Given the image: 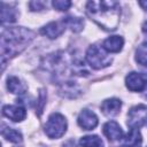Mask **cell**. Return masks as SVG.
Masks as SVG:
<instances>
[{
    "mask_svg": "<svg viewBox=\"0 0 147 147\" xmlns=\"http://www.w3.org/2000/svg\"><path fill=\"white\" fill-rule=\"evenodd\" d=\"M36 33L30 29L23 26L7 28L1 33V65L2 70L5 69L6 62L9 59L18 55L26 46L33 40Z\"/></svg>",
    "mask_w": 147,
    "mask_h": 147,
    "instance_id": "6da1fadb",
    "label": "cell"
},
{
    "mask_svg": "<svg viewBox=\"0 0 147 147\" xmlns=\"http://www.w3.org/2000/svg\"><path fill=\"white\" fill-rule=\"evenodd\" d=\"M86 14L103 30L114 31L119 23L121 7L117 1L113 0L88 1L86 3Z\"/></svg>",
    "mask_w": 147,
    "mask_h": 147,
    "instance_id": "7a4b0ae2",
    "label": "cell"
},
{
    "mask_svg": "<svg viewBox=\"0 0 147 147\" xmlns=\"http://www.w3.org/2000/svg\"><path fill=\"white\" fill-rule=\"evenodd\" d=\"M86 61L93 69L98 70L108 67L111 63L113 57L103 48V46L91 45L86 51Z\"/></svg>",
    "mask_w": 147,
    "mask_h": 147,
    "instance_id": "3957f363",
    "label": "cell"
},
{
    "mask_svg": "<svg viewBox=\"0 0 147 147\" xmlns=\"http://www.w3.org/2000/svg\"><path fill=\"white\" fill-rule=\"evenodd\" d=\"M67 119L63 115L59 113H53L49 115L46 124H45V133L51 139L61 138L67 131Z\"/></svg>",
    "mask_w": 147,
    "mask_h": 147,
    "instance_id": "277c9868",
    "label": "cell"
},
{
    "mask_svg": "<svg viewBox=\"0 0 147 147\" xmlns=\"http://www.w3.org/2000/svg\"><path fill=\"white\" fill-rule=\"evenodd\" d=\"M127 126L130 129H139L147 123V107L145 105H137L127 113Z\"/></svg>",
    "mask_w": 147,
    "mask_h": 147,
    "instance_id": "5b68a950",
    "label": "cell"
},
{
    "mask_svg": "<svg viewBox=\"0 0 147 147\" xmlns=\"http://www.w3.org/2000/svg\"><path fill=\"white\" fill-rule=\"evenodd\" d=\"M125 85L132 92H142L147 85V79L142 74L130 72L125 78Z\"/></svg>",
    "mask_w": 147,
    "mask_h": 147,
    "instance_id": "8992f818",
    "label": "cell"
},
{
    "mask_svg": "<svg viewBox=\"0 0 147 147\" xmlns=\"http://www.w3.org/2000/svg\"><path fill=\"white\" fill-rule=\"evenodd\" d=\"M77 122H78V125L82 129L93 130L98 125V116L88 109H83L78 115Z\"/></svg>",
    "mask_w": 147,
    "mask_h": 147,
    "instance_id": "52a82bcc",
    "label": "cell"
},
{
    "mask_svg": "<svg viewBox=\"0 0 147 147\" xmlns=\"http://www.w3.org/2000/svg\"><path fill=\"white\" fill-rule=\"evenodd\" d=\"M65 30V24L63 21L60 22H49L45 26L41 28V33L49 39H55L60 37Z\"/></svg>",
    "mask_w": 147,
    "mask_h": 147,
    "instance_id": "ba28073f",
    "label": "cell"
},
{
    "mask_svg": "<svg viewBox=\"0 0 147 147\" xmlns=\"http://www.w3.org/2000/svg\"><path fill=\"white\" fill-rule=\"evenodd\" d=\"M2 115L11 119L13 122H22L26 117V111L21 106L7 105V106H3L2 108Z\"/></svg>",
    "mask_w": 147,
    "mask_h": 147,
    "instance_id": "9c48e42d",
    "label": "cell"
},
{
    "mask_svg": "<svg viewBox=\"0 0 147 147\" xmlns=\"http://www.w3.org/2000/svg\"><path fill=\"white\" fill-rule=\"evenodd\" d=\"M103 133L110 141L123 139V130L115 121H109L103 125Z\"/></svg>",
    "mask_w": 147,
    "mask_h": 147,
    "instance_id": "30bf717a",
    "label": "cell"
},
{
    "mask_svg": "<svg viewBox=\"0 0 147 147\" xmlns=\"http://www.w3.org/2000/svg\"><path fill=\"white\" fill-rule=\"evenodd\" d=\"M122 107V102L121 100L116 99V98H111V99H107L101 103V111L108 116V117H113L116 116Z\"/></svg>",
    "mask_w": 147,
    "mask_h": 147,
    "instance_id": "8fae6325",
    "label": "cell"
},
{
    "mask_svg": "<svg viewBox=\"0 0 147 147\" xmlns=\"http://www.w3.org/2000/svg\"><path fill=\"white\" fill-rule=\"evenodd\" d=\"M142 142L141 134L138 129H130L127 134L122 139L121 147H140Z\"/></svg>",
    "mask_w": 147,
    "mask_h": 147,
    "instance_id": "7c38bea8",
    "label": "cell"
},
{
    "mask_svg": "<svg viewBox=\"0 0 147 147\" xmlns=\"http://www.w3.org/2000/svg\"><path fill=\"white\" fill-rule=\"evenodd\" d=\"M124 45V39L121 36H111L109 38H107L102 46L103 48L108 52V53H118Z\"/></svg>",
    "mask_w": 147,
    "mask_h": 147,
    "instance_id": "4fadbf2b",
    "label": "cell"
},
{
    "mask_svg": "<svg viewBox=\"0 0 147 147\" xmlns=\"http://www.w3.org/2000/svg\"><path fill=\"white\" fill-rule=\"evenodd\" d=\"M7 87L14 94L22 95V94H24L26 92V85L20 78H17L15 76L8 77V79H7Z\"/></svg>",
    "mask_w": 147,
    "mask_h": 147,
    "instance_id": "5bb4252c",
    "label": "cell"
},
{
    "mask_svg": "<svg viewBox=\"0 0 147 147\" xmlns=\"http://www.w3.org/2000/svg\"><path fill=\"white\" fill-rule=\"evenodd\" d=\"M65 24V26L70 28L71 31L74 32H79L82 31L83 26H84V21L79 17H76V16H67L62 20Z\"/></svg>",
    "mask_w": 147,
    "mask_h": 147,
    "instance_id": "9a60e30c",
    "label": "cell"
},
{
    "mask_svg": "<svg viewBox=\"0 0 147 147\" xmlns=\"http://www.w3.org/2000/svg\"><path fill=\"white\" fill-rule=\"evenodd\" d=\"M16 20V11L10 6H7L5 2H2V10H1V22L5 23H11Z\"/></svg>",
    "mask_w": 147,
    "mask_h": 147,
    "instance_id": "2e32d148",
    "label": "cell"
},
{
    "mask_svg": "<svg viewBox=\"0 0 147 147\" xmlns=\"http://www.w3.org/2000/svg\"><path fill=\"white\" fill-rule=\"evenodd\" d=\"M82 147H103V141L98 136H85L79 141Z\"/></svg>",
    "mask_w": 147,
    "mask_h": 147,
    "instance_id": "e0dca14e",
    "label": "cell"
},
{
    "mask_svg": "<svg viewBox=\"0 0 147 147\" xmlns=\"http://www.w3.org/2000/svg\"><path fill=\"white\" fill-rule=\"evenodd\" d=\"M1 134H2V137H3L6 140H8V141H10V142L18 144V142L22 141V134H21L17 130H15V129H10V127L2 129Z\"/></svg>",
    "mask_w": 147,
    "mask_h": 147,
    "instance_id": "ac0fdd59",
    "label": "cell"
},
{
    "mask_svg": "<svg viewBox=\"0 0 147 147\" xmlns=\"http://www.w3.org/2000/svg\"><path fill=\"white\" fill-rule=\"evenodd\" d=\"M136 61L140 65L147 67V42L139 45L136 49Z\"/></svg>",
    "mask_w": 147,
    "mask_h": 147,
    "instance_id": "d6986e66",
    "label": "cell"
},
{
    "mask_svg": "<svg viewBox=\"0 0 147 147\" xmlns=\"http://www.w3.org/2000/svg\"><path fill=\"white\" fill-rule=\"evenodd\" d=\"M52 5H53V7L55 8V9H57V10H67V9H69V7L71 6V1H67V0H64V1H61V0H55V1H53L52 2Z\"/></svg>",
    "mask_w": 147,
    "mask_h": 147,
    "instance_id": "ffe728a7",
    "label": "cell"
},
{
    "mask_svg": "<svg viewBox=\"0 0 147 147\" xmlns=\"http://www.w3.org/2000/svg\"><path fill=\"white\" fill-rule=\"evenodd\" d=\"M29 6H30V8H31V10H41V9H44L45 8V6H46V2H44V1H31L30 3H29Z\"/></svg>",
    "mask_w": 147,
    "mask_h": 147,
    "instance_id": "44dd1931",
    "label": "cell"
},
{
    "mask_svg": "<svg viewBox=\"0 0 147 147\" xmlns=\"http://www.w3.org/2000/svg\"><path fill=\"white\" fill-rule=\"evenodd\" d=\"M63 147H76V145H75V141L69 140V141H67V142L63 145Z\"/></svg>",
    "mask_w": 147,
    "mask_h": 147,
    "instance_id": "7402d4cb",
    "label": "cell"
},
{
    "mask_svg": "<svg viewBox=\"0 0 147 147\" xmlns=\"http://www.w3.org/2000/svg\"><path fill=\"white\" fill-rule=\"evenodd\" d=\"M139 5L142 7V9H144V10H146V11H147V1H139Z\"/></svg>",
    "mask_w": 147,
    "mask_h": 147,
    "instance_id": "603a6c76",
    "label": "cell"
},
{
    "mask_svg": "<svg viewBox=\"0 0 147 147\" xmlns=\"http://www.w3.org/2000/svg\"><path fill=\"white\" fill-rule=\"evenodd\" d=\"M142 32H144V34L146 36V39H147V22H145L142 24Z\"/></svg>",
    "mask_w": 147,
    "mask_h": 147,
    "instance_id": "cb8c5ba5",
    "label": "cell"
},
{
    "mask_svg": "<svg viewBox=\"0 0 147 147\" xmlns=\"http://www.w3.org/2000/svg\"><path fill=\"white\" fill-rule=\"evenodd\" d=\"M142 95H144V98H145V99H147V85H146L145 90L142 91Z\"/></svg>",
    "mask_w": 147,
    "mask_h": 147,
    "instance_id": "d4e9b609",
    "label": "cell"
},
{
    "mask_svg": "<svg viewBox=\"0 0 147 147\" xmlns=\"http://www.w3.org/2000/svg\"><path fill=\"white\" fill-rule=\"evenodd\" d=\"M16 147H18V146H16Z\"/></svg>",
    "mask_w": 147,
    "mask_h": 147,
    "instance_id": "484cf974",
    "label": "cell"
},
{
    "mask_svg": "<svg viewBox=\"0 0 147 147\" xmlns=\"http://www.w3.org/2000/svg\"><path fill=\"white\" fill-rule=\"evenodd\" d=\"M146 71H147V70H146Z\"/></svg>",
    "mask_w": 147,
    "mask_h": 147,
    "instance_id": "4316f807",
    "label": "cell"
}]
</instances>
